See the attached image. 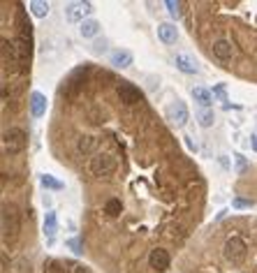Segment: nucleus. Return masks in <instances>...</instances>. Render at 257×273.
<instances>
[{
	"label": "nucleus",
	"mask_w": 257,
	"mask_h": 273,
	"mask_svg": "<svg viewBox=\"0 0 257 273\" xmlns=\"http://www.w3.org/2000/svg\"><path fill=\"white\" fill-rule=\"evenodd\" d=\"M42 186L49 188V190H63V183H60V180H56L54 176H47V174L42 176Z\"/></svg>",
	"instance_id": "nucleus-17"
},
{
	"label": "nucleus",
	"mask_w": 257,
	"mask_h": 273,
	"mask_svg": "<svg viewBox=\"0 0 257 273\" xmlns=\"http://www.w3.org/2000/svg\"><path fill=\"white\" fill-rule=\"evenodd\" d=\"M28 104H30V111H33L35 118H42L44 111H47V100H44V95L42 93H33Z\"/></svg>",
	"instance_id": "nucleus-11"
},
{
	"label": "nucleus",
	"mask_w": 257,
	"mask_h": 273,
	"mask_svg": "<svg viewBox=\"0 0 257 273\" xmlns=\"http://www.w3.org/2000/svg\"><path fill=\"white\" fill-rule=\"evenodd\" d=\"M23 262H26V259H23ZM26 266H28V262H26ZM12 273H33V271H30V266H28V271H23V264L17 262L12 266ZM39 273H93V271L79 262H72V259L47 257L42 262V266H39Z\"/></svg>",
	"instance_id": "nucleus-4"
},
{
	"label": "nucleus",
	"mask_w": 257,
	"mask_h": 273,
	"mask_svg": "<svg viewBox=\"0 0 257 273\" xmlns=\"http://www.w3.org/2000/svg\"><path fill=\"white\" fill-rule=\"evenodd\" d=\"M54 160L81 188V246L100 273H169L197 234L206 183L142 88L83 63L56 90Z\"/></svg>",
	"instance_id": "nucleus-1"
},
{
	"label": "nucleus",
	"mask_w": 257,
	"mask_h": 273,
	"mask_svg": "<svg viewBox=\"0 0 257 273\" xmlns=\"http://www.w3.org/2000/svg\"><path fill=\"white\" fill-rule=\"evenodd\" d=\"M199 125H202V127H211V125H213V111H211V109L199 111Z\"/></svg>",
	"instance_id": "nucleus-16"
},
{
	"label": "nucleus",
	"mask_w": 257,
	"mask_h": 273,
	"mask_svg": "<svg viewBox=\"0 0 257 273\" xmlns=\"http://www.w3.org/2000/svg\"><path fill=\"white\" fill-rule=\"evenodd\" d=\"M28 7L33 10L35 17H47V12H49V5H47V3H37V0H33Z\"/></svg>",
	"instance_id": "nucleus-15"
},
{
	"label": "nucleus",
	"mask_w": 257,
	"mask_h": 273,
	"mask_svg": "<svg viewBox=\"0 0 257 273\" xmlns=\"http://www.w3.org/2000/svg\"><path fill=\"white\" fill-rule=\"evenodd\" d=\"M164 120H169L172 125H176V127H183L188 120V107L181 102V100L172 102L169 107H167V111H164Z\"/></svg>",
	"instance_id": "nucleus-6"
},
{
	"label": "nucleus",
	"mask_w": 257,
	"mask_h": 273,
	"mask_svg": "<svg viewBox=\"0 0 257 273\" xmlns=\"http://www.w3.org/2000/svg\"><path fill=\"white\" fill-rule=\"evenodd\" d=\"M183 23L204 56L257 83V0H188Z\"/></svg>",
	"instance_id": "nucleus-2"
},
{
	"label": "nucleus",
	"mask_w": 257,
	"mask_h": 273,
	"mask_svg": "<svg viewBox=\"0 0 257 273\" xmlns=\"http://www.w3.org/2000/svg\"><path fill=\"white\" fill-rule=\"evenodd\" d=\"M109 63L114 67H120V70H123V67H130L132 65V54L130 51H111V56H109Z\"/></svg>",
	"instance_id": "nucleus-9"
},
{
	"label": "nucleus",
	"mask_w": 257,
	"mask_h": 273,
	"mask_svg": "<svg viewBox=\"0 0 257 273\" xmlns=\"http://www.w3.org/2000/svg\"><path fill=\"white\" fill-rule=\"evenodd\" d=\"M158 37L162 39L164 44H176V39H179V28H176L174 23H160Z\"/></svg>",
	"instance_id": "nucleus-8"
},
{
	"label": "nucleus",
	"mask_w": 257,
	"mask_h": 273,
	"mask_svg": "<svg viewBox=\"0 0 257 273\" xmlns=\"http://www.w3.org/2000/svg\"><path fill=\"white\" fill-rule=\"evenodd\" d=\"M169 273H257V215H232L199 230Z\"/></svg>",
	"instance_id": "nucleus-3"
},
{
	"label": "nucleus",
	"mask_w": 257,
	"mask_h": 273,
	"mask_svg": "<svg viewBox=\"0 0 257 273\" xmlns=\"http://www.w3.org/2000/svg\"><path fill=\"white\" fill-rule=\"evenodd\" d=\"M79 30H81L83 37H95V35H98V30H100V23L93 21V19H88V21L81 23V28H79Z\"/></svg>",
	"instance_id": "nucleus-13"
},
{
	"label": "nucleus",
	"mask_w": 257,
	"mask_h": 273,
	"mask_svg": "<svg viewBox=\"0 0 257 273\" xmlns=\"http://www.w3.org/2000/svg\"><path fill=\"white\" fill-rule=\"evenodd\" d=\"M192 98H195V102L202 104V107H208V104L213 102L211 93H208V90H204V88H192Z\"/></svg>",
	"instance_id": "nucleus-12"
},
{
	"label": "nucleus",
	"mask_w": 257,
	"mask_h": 273,
	"mask_svg": "<svg viewBox=\"0 0 257 273\" xmlns=\"http://www.w3.org/2000/svg\"><path fill=\"white\" fill-rule=\"evenodd\" d=\"M91 12H93L91 3H72V5L65 7V19L70 23H77V21L83 23V17H88Z\"/></svg>",
	"instance_id": "nucleus-7"
},
{
	"label": "nucleus",
	"mask_w": 257,
	"mask_h": 273,
	"mask_svg": "<svg viewBox=\"0 0 257 273\" xmlns=\"http://www.w3.org/2000/svg\"><path fill=\"white\" fill-rule=\"evenodd\" d=\"M167 7H169V12H172V17H181L183 19V12H186V7H183V3H167Z\"/></svg>",
	"instance_id": "nucleus-18"
},
{
	"label": "nucleus",
	"mask_w": 257,
	"mask_h": 273,
	"mask_svg": "<svg viewBox=\"0 0 257 273\" xmlns=\"http://www.w3.org/2000/svg\"><path fill=\"white\" fill-rule=\"evenodd\" d=\"M250 144H252V148H255V153H257V136H252Z\"/></svg>",
	"instance_id": "nucleus-20"
},
{
	"label": "nucleus",
	"mask_w": 257,
	"mask_h": 273,
	"mask_svg": "<svg viewBox=\"0 0 257 273\" xmlns=\"http://www.w3.org/2000/svg\"><path fill=\"white\" fill-rule=\"evenodd\" d=\"M44 230H47V234H49V236H54V232H56V215H54V213H49V215H47V222H44Z\"/></svg>",
	"instance_id": "nucleus-19"
},
{
	"label": "nucleus",
	"mask_w": 257,
	"mask_h": 273,
	"mask_svg": "<svg viewBox=\"0 0 257 273\" xmlns=\"http://www.w3.org/2000/svg\"><path fill=\"white\" fill-rule=\"evenodd\" d=\"M26 148H28V134L23 127H7V130H3V155H5V160L23 155Z\"/></svg>",
	"instance_id": "nucleus-5"
},
{
	"label": "nucleus",
	"mask_w": 257,
	"mask_h": 273,
	"mask_svg": "<svg viewBox=\"0 0 257 273\" xmlns=\"http://www.w3.org/2000/svg\"><path fill=\"white\" fill-rule=\"evenodd\" d=\"M174 63H176V67H179L181 72H186V74H195V72H197V65H195V60H192L188 54H176Z\"/></svg>",
	"instance_id": "nucleus-10"
},
{
	"label": "nucleus",
	"mask_w": 257,
	"mask_h": 273,
	"mask_svg": "<svg viewBox=\"0 0 257 273\" xmlns=\"http://www.w3.org/2000/svg\"><path fill=\"white\" fill-rule=\"evenodd\" d=\"M232 206L239 211V208H248L250 211L252 206H255V199H246V197H241V195H236L234 199H232Z\"/></svg>",
	"instance_id": "nucleus-14"
}]
</instances>
